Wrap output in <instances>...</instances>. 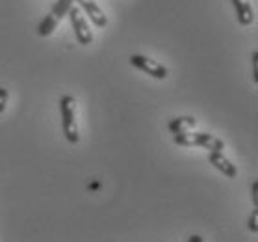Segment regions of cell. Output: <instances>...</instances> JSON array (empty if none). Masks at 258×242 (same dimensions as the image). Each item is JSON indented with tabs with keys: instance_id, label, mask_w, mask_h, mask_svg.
I'll return each instance as SVG.
<instances>
[{
	"instance_id": "obj_1",
	"label": "cell",
	"mask_w": 258,
	"mask_h": 242,
	"mask_svg": "<svg viewBox=\"0 0 258 242\" xmlns=\"http://www.w3.org/2000/svg\"><path fill=\"white\" fill-rule=\"evenodd\" d=\"M59 114H61V130L69 143L80 142V132H78L77 121V99L71 95H63L59 99Z\"/></svg>"
},
{
	"instance_id": "obj_2",
	"label": "cell",
	"mask_w": 258,
	"mask_h": 242,
	"mask_svg": "<svg viewBox=\"0 0 258 242\" xmlns=\"http://www.w3.org/2000/svg\"><path fill=\"white\" fill-rule=\"evenodd\" d=\"M173 142L176 146H182V148H194V146H199V148L210 149V151H223L225 143L223 140H219L216 136L208 134V132H180V134L173 136Z\"/></svg>"
},
{
	"instance_id": "obj_3",
	"label": "cell",
	"mask_w": 258,
	"mask_h": 242,
	"mask_svg": "<svg viewBox=\"0 0 258 242\" xmlns=\"http://www.w3.org/2000/svg\"><path fill=\"white\" fill-rule=\"evenodd\" d=\"M69 19H71V26L75 30V36H77V41L80 45H89V43H93V32L89 28L88 21L84 17L82 10L78 6L73 4V8L69 10Z\"/></svg>"
},
{
	"instance_id": "obj_4",
	"label": "cell",
	"mask_w": 258,
	"mask_h": 242,
	"mask_svg": "<svg viewBox=\"0 0 258 242\" xmlns=\"http://www.w3.org/2000/svg\"><path fill=\"white\" fill-rule=\"evenodd\" d=\"M130 65H134V67H138L140 71L147 73L149 77L158 78V80H164V78L169 77L167 67L158 64L156 60L147 58V56H143V54H132V56H130Z\"/></svg>"
},
{
	"instance_id": "obj_5",
	"label": "cell",
	"mask_w": 258,
	"mask_h": 242,
	"mask_svg": "<svg viewBox=\"0 0 258 242\" xmlns=\"http://www.w3.org/2000/svg\"><path fill=\"white\" fill-rule=\"evenodd\" d=\"M208 162H210L217 171H221L225 177L234 179L236 175H238V168H236V166L232 164L221 151H210V155H208Z\"/></svg>"
},
{
	"instance_id": "obj_6",
	"label": "cell",
	"mask_w": 258,
	"mask_h": 242,
	"mask_svg": "<svg viewBox=\"0 0 258 242\" xmlns=\"http://www.w3.org/2000/svg\"><path fill=\"white\" fill-rule=\"evenodd\" d=\"M78 4H80V8L86 12V15H89V19L93 21V24L97 28H104L106 24H108L106 13L102 12V8H100L95 0H78Z\"/></svg>"
},
{
	"instance_id": "obj_7",
	"label": "cell",
	"mask_w": 258,
	"mask_h": 242,
	"mask_svg": "<svg viewBox=\"0 0 258 242\" xmlns=\"http://www.w3.org/2000/svg\"><path fill=\"white\" fill-rule=\"evenodd\" d=\"M232 6H234L236 17L241 26H251L254 23V12L249 0H232Z\"/></svg>"
},
{
	"instance_id": "obj_8",
	"label": "cell",
	"mask_w": 258,
	"mask_h": 242,
	"mask_svg": "<svg viewBox=\"0 0 258 242\" xmlns=\"http://www.w3.org/2000/svg\"><path fill=\"white\" fill-rule=\"evenodd\" d=\"M195 125H197V119L194 116H182V118L171 119L169 123H167V129L173 134H180V132H188V130L195 129Z\"/></svg>"
},
{
	"instance_id": "obj_9",
	"label": "cell",
	"mask_w": 258,
	"mask_h": 242,
	"mask_svg": "<svg viewBox=\"0 0 258 242\" xmlns=\"http://www.w3.org/2000/svg\"><path fill=\"white\" fill-rule=\"evenodd\" d=\"M73 4H75V0H58V2L54 4L52 10H50V15H52V17L59 23V21L69 13V10L73 8Z\"/></svg>"
},
{
	"instance_id": "obj_10",
	"label": "cell",
	"mask_w": 258,
	"mask_h": 242,
	"mask_svg": "<svg viewBox=\"0 0 258 242\" xmlns=\"http://www.w3.org/2000/svg\"><path fill=\"white\" fill-rule=\"evenodd\" d=\"M56 26H58V21L48 13V15H45V19H43L41 23H39V26H37V34L41 37L50 36L54 30H56Z\"/></svg>"
},
{
	"instance_id": "obj_11",
	"label": "cell",
	"mask_w": 258,
	"mask_h": 242,
	"mask_svg": "<svg viewBox=\"0 0 258 242\" xmlns=\"http://www.w3.org/2000/svg\"><path fill=\"white\" fill-rule=\"evenodd\" d=\"M247 227H249V231H251V233H254V235L258 233V211H256V209H254V211H252V214L249 216Z\"/></svg>"
},
{
	"instance_id": "obj_12",
	"label": "cell",
	"mask_w": 258,
	"mask_h": 242,
	"mask_svg": "<svg viewBox=\"0 0 258 242\" xmlns=\"http://www.w3.org/2000/svg\"><path fill=\"white\" fill-rule=\"evenodd\" d=\"M6 105H8V89L0 88V114L6 110Z\"/></svg>"
},
{
	"instance_id": "obj_13",
	"label": "cell",
	"mask_w": 258,
	"mask_h": 242,
	"mask_svg": "<svg viewBox=\"0 0 258 242\" xmlns=\"http://www.w3.org/2000/svg\"><path fill=\"white\" fill-rule=\"evenodd\" d=\"M256 64H258V53L254 51V53H252V67H254V69H252V82H254V84L258 82V69H256Z\"/></svg>"
},
{
	"instance_id": "obj_14",
	"label": "cell",
	"mask_w": 258,
	"mask_h": 242,
	"mask_svg": "<svg viewBox=\"0 0 258 242\" xmlns=\"http://www.w3.org/2000/svg\"><path fill=\"white\" fill-rule=\"evenodd\" d=\"M251 200H252V205L258 207V181H254L251 186Z\"/></svg>"
},
{
	"instance_id": "obj_15",
	"label": "cell",
	"mask_w": 258,
	"mask_h": 242,
	"mask_svg": "<svg viewBox=\"0 0 258 242\" xmlns=\"http://www.w3.org/2000/svg\"><path fill=\"white\" fill-rule=\"evenodd\" d=\"M188 242H203V236H201V235H191Z\"/></svg>"
}]
</instances>
